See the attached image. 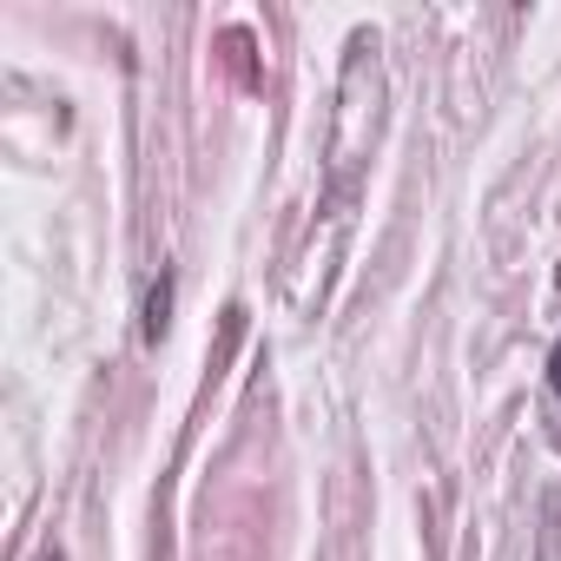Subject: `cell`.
<instances>
[{"label": "cell", "instance_id": "cell-1", "mask_svg": "<svg viewBox=\"0 0 561 561\" xmlns=\"http://www.w3.org/2000/svg\"><path fill=\"white\" fill-rule=\"evenodd\" d=\"M165 324H172V271H159V285L146 291V318H139V337H146V344H159V337H165Z\"/></svg>", "mask_w": 561, "mask_h": 561}, {"label": "cell", "instance_id": "cell-3", "mask_svg": "<svg viewBox=\"0 0 561 561\" xmlns=\"http://www.w3.org/2000/svg\"><path fill=\"white\" fill-rule=\"evenodd\" d=\"M41 561H67V554H60V548H47V554H41Z\"/></svg>", "mask_w": 561, "mask_h": 561}, {"label": "cell", "instance_id": "cell-2", "mask_svg": "<svg viewBox=\"0 0 561 561\" xmlns=\"http://www.w3.org/2000/svg\"><path fill=\"white\" fill-rule=\"evenodd\" d=\"M548 383H554V397H561V344H554V357H548Z\"/></svg>", "mask_w": 561, "mask_h": 561}]
</instances>
